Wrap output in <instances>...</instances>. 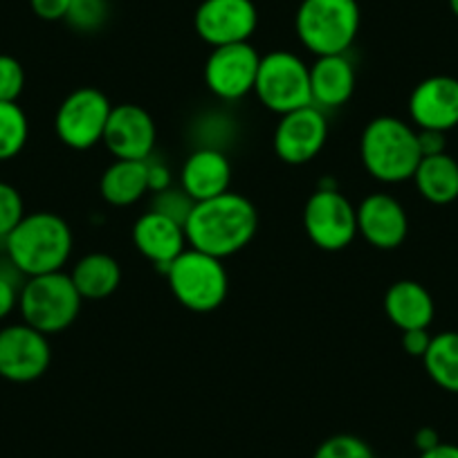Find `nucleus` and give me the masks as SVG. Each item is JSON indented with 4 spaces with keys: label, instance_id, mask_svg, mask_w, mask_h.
Here are the masks:
<instances>
[{
    "label": "nucleus",
    "instance_id": "aec40b11",
    "mask_svg": "<svg viewBox=\"0 0 458 458\" xmlns=\"http://www.w3.org/2000/svg\"><path fill=\"white\" fill-rule=\"evenodd\" d=\"M385 315L398 330L429 328L436 306L429 290L411 279L395 281L385 294Z\"/></svg>",
    "mask_w": 458,
    "mask_h": 458
},
{
    "label": "nucleus",
    "instance_id": "bb28decb",
    "mask_svg": "<svg viewBox=\"0 0 458 458\" xmlns=\"http://www.w3.org/2000/svg\"><path fill=\"white\" fill-rule=\"evenodd\" d=\"M312 458H376L373 449L353 434H337L326 438Z\"/></svg>",
    "mask_w": 458,
    "mask_h": 458
},
{
    "label": "nucleus",
    "instance_id": "2f4dec72",
    "mask_svg": "<svg viewBox=\"0 0 458 458\" xmlns=\"http://www.w3.org/2000/svg\"><path fill=\"white\" fill-rule=\"evenodd\" d=\"M431 337L429 328H416V330H404L403 333V349L404 353L411 355V358H425L427 349H429Z\"/></svg>",
    "mask_w": 458,
    "mask_h": 458
},
{
    "label": "nucleus",
    "instance_id": "cd10ccee",
    "mask_svg": "<svg viewBox=\"0 0 458 458\" xmlns=\"http://www.w3.org/2000/svg\"><path fill=\"white\" fill-rule=\"evenodd\" d=\"M25 218V202L19 189L10 182H0V241L12 234V229Z\"/></svg>",
    "mask_w": 458,
    "mask_h": 458
},
{
    "label": "nucleus",
    "instance_id": "f03ea898",
    "mask_svg": "<svg viewBox=\"0 0 458 458\" xmlns=\"http://www.w3.org/2000/svg\"><path fill=\"white\" fill-rule=\"evenodd\" d=\"M3 243L7 261L30 279L64 270L72 257L74 236L68 220L55 211H32Z\"/></svg>",
    "mask_w": 458,
    "mask_h": 458
},
{
    "label": "nucleus",
    "instance_id": "7c9ffc66",
    "mask_svg": "<svg viewBox=\"0 0 458 458\" xmlns=\"http://www.w3.org/2000/svg\"><path fill=\"white\" fill-rule=\"evenodd\" d=\"M21 288L16 279L7 272H0V321L7 319L19 308Z\"/></svg>",
    "mask_w": 458,
    "mask_h": 458
},
{
    "label": "nucleus",
    "instance_id": "4c0bfd02",
    "mask_svg": "<svg viewBox=\"0 0 458 458\" xmlns=\"http://www.w3.org/2000/svg\"><path fill=\"white\" fill-rule=\"evenodd\" d=\"M449 10H452L454 16L458 19V0H449Z\"/></svg>",
    "mask_w": 458,
    "mask_h": 458
},
{
    "label": "nucleus",
    "instance_id": "393cba45",
    "mask_svg": "<svg viewBox=\"0 0 458 458\" xmlns=\"http://www.w3.org/2000/svg\"><path fill=\"white\" fill-rule=\"evenodd\" d=\"M30 138V122L16 101H0V162L14 160Z\"/></svg>",
    "mask_w": 458,
    "mask_h": 458
},
{
    "label": "nucleus",
    "instance_id": "f3484780",
    "mask_svg": "<svg viewBox=\"0 0 458 458\" xmlns=\"http://www.w3.org/2000/svg\"><path fill=\"white\" fill-rule=\"evenodd\" d=\"M133 245L147 261L165 272L189 248L184 225L160 211H144L133 223Z\"/></svg>",
    "mask_w": 458,
    "mask_h": 458
},
{
    "label": "nucleus",
    "instance_id": "473e14b6",
    "mask_svg": "<svg viewBox=\"0 0 458 458\" xmlns=\"http://www.w3.org/2000/svg\"><path fill=\"white\" fill-rule=\"evenodd\" d=\"M30 7L41 21H64L70 0H30Z\"/></svg>",
    "mask_w": 458,
    "mask_h": 458
},
{
    "label": "nucleus",
    "instance_id": "c85d7f7f",
    "mask_svg": "<svg viewBox=\"0 0 458 458\" xmlns=\"http://www.w3.org/2000/svg\"><path fill=\"white\" fill-rule=\"evenodd\" d=\"M193 205H196V202H193L191 198L182 191V189L171 187V189H166V191L153 193L151 209L160 211V214L169 216V218L178 220L180 225H184L187 223L189 214H191Z\"/></svg>",
    "mask_w": 458,
    "mask_h": 458
},
{
    "label": "nucleus",
    "instance_id": "72a5a7b5",
    "mask_svg": "<svg viewBox=\"0 0 458 458\" xmlns=\"http://www.w3.org/2000/svg\"><path fill=\"white\" fill-rule=\"evenodd\" d=\"M147 166H148V191L160 193L174 187V175H171V169L165 165V162L160 160L156 162L148 157Z\"/></svg>",
    "mask_w": 458,
    "mask_h": 458
},
{
    "label": "nucleus",
    "instance_id": "a211bd4d",
    "mask_svg": "<svg viewBox=\"0 0 458 458\" xmlns=\"http://www.w3.org/2000/svg\"><path fill=\"white\" fill-rule=\"evenodd\" d=\"M232 162L220 148L200 147L191 151L180 169V189L193 202H205L229 191Z\"/></svg>",
    "mask_w": 458,
    "mask_h": 458
},
{
    "label": "nucleus",
    "instance_id": "58836bf2",
    "mask_svg": "<svg viewBox=\"0 0 458 458\" xmlns=\"http://www.w3.org/2000/svg\"><path fill=\"white\" fill-rule=\"evenodd\" d=\"M456 160H458V157H456Z\"/></svg>",
    "mask_w": 458,
    "mask_h": 458
},
{
    "label": "nucleus",
    "instance_id": "ddd939ff",
    "mask_svg": "<svg viewBox=\"0 0 458 458\" xmlns=\"http://www.w3.org/2000/svg\"><path fill=\"white\" fill-rule=\"evenodd\" d=\"M193 28L211 47L250 43L259 28V10L254 0H202Z\"/></svg>",
    "mask_w": 458,
    "mask_h": 458
},
{
    "label": "nucleus",
    "instance_id": "1a4fd4ad",
    "mask_svg": "<svg viewBox=\"0 0 458 458\" xmlns=\"http://www.w3.org/2000/svg\"><path fill=\"white\" fill-rule=\"evenodd\" d=\"M110 110L113 104L104 90L92 86L77 88L61 101L56 110V138L72 151H90L92 147L104 142Z\"/></svg>",
    "mask_w": 458,
    "mask_h": 458
},
{
    "label": "nucleus",
    "instance_id": "4be33fe9",
    "mask_svg": "<svg viewBox=\"0 0 458 458\" xmlns=\"http://www.w3.org/2000/svg\"><path fill=\"white\" fill-rule=\"evenodd\" d=\"M74 288L83 301H101L108 299L122 284V267L117 259L104 252H92L79 259L70 272Z\"/></svg>",
    "mask_w": 458,
    "mask_h": 458
},
{
    "label": "nucleus",
    "instance_id": "412c9836",
    "mask_svg": "<svg viewBox=\"0 0 458 458\" xmlns=\"http://www.w3.org/2000/svg\"><path fill=\"white\" fill-rule=\"evenodd\" d=\"M99 193L110 207H131L148 193L147 160H114L101 174Z\"/></svg>",
    "mask_w": 458,
    "mask_h": 458
},
{
    "label": "nucleus",
    "instance_id": "c756f323",
    "mask_svg": "<svg viewBox=\"0 0 458 458\" xmlns=\"http://www.w3.org/2000/svg\"><path fill=\"white\" fill-rule=\"evenodd\" d=\"M25 88V70L19 59L0 55V101H19Z\"/></svg>",
    "mask_w": 458,
    "mask_h": 458
},
{
    "label": "nucleus",
    "instance_id": "e433bc0d",
    "mask_svg": "<svg viewBox=\"0 0 458 458\" xmlns=\"http://www.w3.org/2000/svg\"><path fill=\"white\" fill-rule=\"evenodd\" d=\"M420 458H458V445L438 443L429 452H422Z\"/></svg>",
    "mask_w": 458,
    "mask_h": 458
},
{
    "label": "nucleus",
    "instance_id": "4468645a",
    "mask_svg": "<svg viewBox=\"0 0 458 458\" xmlns=\"http://www.w3.org/2000/svg\"><path fill=\"white\" fill-rule=\"evenodd\" d=\"M157 126L151 113L138 104L113 106L104 147L114 160H148L156 151Z\"/></svg>",
    "mask_w": 458,
    "mask_h": 458
},
{
    "label": "nucleus",
    "instance_id": "20e7f679",
    "mask_svg": "<svg viewBox=\"0 0 458 458\" xmlns=\"http://www.w3.org/2000/svg\"><path fill=\"white\" fill-rule=\"evenodd\" d=\"M360 23L358 0H301L294 14L297 38L315 56L349 55Z\"/></svg>",
    "mask_w": 458,
    "mask_h": 458
},
{
    "label": "nucleus",
    "instance_id": "6ab92c4d",
    "mask_svg": "<svg viewBox=\"0 0 458 458\" xmlns=\"http://www.w3.org/2000/svg\"><path fill=\"white\" fill-rule=\"evenodd\" d=\"M358 74L349 55L317 56L310 65V97L312 106L326 110H337L349 104L355 92Z\"/></svg>",
    "mask_w": 458,
    "mask_h": 458
},
{
    "label": "nucleus",
    "instance_id": "9b49d317",
    "mask_svg": "<svg viewBox=\"0 0 458 458\" xmlns=\"http://www.w3.org/2000/svg\"><path fill=\"white\" fill-rule=\"evenodd\" d=\"M52 364L50 337L37 328L12 324L0 330V377L16 385H28L47 373Z\"/></svg>",
    "mask_w": 458,
    "mask_h": 458
},
{
    "label": "nucleus",
    "instance_id": "a878e982",
    "mask_svg": "<svg viewBox=\"0 0 458 458\" xmlns=\"http://www.w3.org/2000/svg\"><path fill=\"white\" fill-rule=\"evenodd\" d=\"M108 0H70L65 23L79 34H95L108 23Z\"/></svg>",
    "mask_w": 458,
    "mask_h": 458
},
{
    "label": "nucleus",
    "instance_id": "0eeeda50",
    "mask_svg": "<svg viewBox=\"0 0 458 458\" xmlns=\"http://www.w3.org/2000/svg\"><path fill=\"white\" fill-rule=\"evenodd\" d=\"M254 95L276 114L312 106L310 65L288 50H275L261 56Z\"/></svg>",
    "mask_w": 458,
    "mask_h": 458
},
{
    "label": "nucleus",
    "instance_id": "7ed1b4c3",
    "mask_svg": "<svg viewBox=\"0 0 458 458\" xmlns=\"http://www.w3.org/2000/svg\"><path fill=\"white\" fill-rule=\"evenodd\" d=\"M360 160L364 171L377 182H407L413 178L422 160L418 129L391 114L376 117L362 131Z\"/></svg>",
    "mask_w": 458,
    "mask_h": 458
},
{
    "label": "nucleus",
    "instance_id": "f8f14e48",
    "mask_svg": "<svg viewBox=\"0 0 458 458\" xmlns=\"http://www.w3.org/2000/svg\"><path fill=\"white\" fill-rule=\"evenodd\" d=\"M328 142V120L326 113L317 106L293 110L281 114L272 135L275 156L284 165L301 166L315 160Z\"/></svg>",
    "mask_w": 458,
    "mask_h": 458
},
{
    "label": "nucleus",
    "instance_id": "2eb2a0df",
    "mask_svg": "<svg viewBox=\"0 0 458 458\" xmlns=\"http://www.w3.org/2000/svg\"><path fill=\"white\" fill-rule=\"evenodd\" d=\"M409 117L420 131H447L458 126V79L434 74L409 95Z\"/></svg>",
    "mask_w": 458,
    "mask_h": 458
},
{
    "label": "nucleus",
    "instance_id": "6e6552de",
    "mask_svg": "<svg viewBox=\"0 0 458 458\" xmlns=\"http://www.w3.org/2000/svg\"><path fill=\"white\" fill-rule=\"evenodd\" d=\"M303 229L315 248L342 252L358 236V214L337 184H319L303 207Z\"/></svg>",
    "mask_w": 458,
    "mask_h": 458
},
{
    "label": "nucleus",
    "instance_id": "5701e85b",
    "mask_svg": "<svg viewBox=\"0 0 458 458\" xmlns=\"http://www.w3.org/2000/svg\"><path fill=\"white\" fill-rule=\"evenodd\" d=\"M411 180L418 193L431 205L458 200V160L449 153L422 157Z\"/></svg>",
    "mask_w": 458,
    "mask_h": 458
},
{
    "label": "nucleus",
    "instance_id": "f257e3e1",
    "mask_svg": "<svg viewBox=\"0 0 458 458\" xmlns=\"http://www.w3.org/2000/svg\"><path fill=\"white\" fill-rule=\"evenodd\" d=\"M259 229V211L245 196L227 191L211 200L196 202L184 223L189 248L227 259L243 252Z\"/></svg>",
    "mask_w": 458,
    "mask_h": 458
},
{
    "label": "nucleus",
    "instance_id": "dca6fc26",
    "mask_svg": "<svg viewBox=\"0 0 458 458\" xmlns=\"http://www.w3.org/2000/svg\"><path fill=\"white\" fill-rule=\"evenodd\" d=\"M358 234L371 248L389 252L400 248L409 234V216L391 193H371L358 207Z\"/></svg>",
    "mask_w": 458,
    "mask_h": 458
},
{
    "label": "nucleus",
    "instance_id": "39448f33",
    "mask_svg": "<svg viewBox=\"0 0 458 458\" xmlns=\"http://www.w3.org/2000/svg\"><path fill=\"white\" fill-rule=\"evenodd\" d=\"M162 275L180 306L191 312H214L229 294V275L223 259L187 248Z\"/></svg>",
    "mask_w": 458,
    "mask_h": 458
},
{
    "label": "nucleus",
    "instance_id": "f704fd0d",
    "mask_svg": "<svg viewBox=\"0 0 458 458\" xmlns=\"http://www.w3.org/2000/svg\"><path fill=\"white\" fill-rule=\"evenodd\" d=\"M418 147H420L422 157L440 156V153H447V140H445L443 131H420L418 129Z\"/></svg>",
    "mask_w": 458,
    "mask_h": 458
},
{
    "label": "nucleus",
    "instance_id": "423d86ee",
    "mask_svg": "<svg viewBox=\"0 0 458 458\" xmlns=\"http://www.w3.org/2000/svg\"><path fill=\"white\" fill-rule=\"evenodd\" d=\"M81 303V294L77 293L72 279L64 270L30 276L21 285V317L25 324L47 337L68 330L77 321Z\"/></svg>",
    "mask_w": 458,
    "mask_h": 458
},
{
    "label": "nucleus",
    "instance_id": "9d476101",
    "mask_svg": "<svg viewBox=\"0 0 458 458\" xmlns=\"http://www.w3.org/2000/svg\"><path fill=\"white\" fill-rule=\"evenodd\" d=\"M259 64L261 55L252 43H234V46L211 47V55L207 56L205 86L216 99L220 101H241L254 92L257 83Z\"/></svg>",
    "mask_w": 458,
    "mask_h": 458
},
{
    "label": "nucleus",
    "instance_id": "c9c22d12",
    "mask_svg": "<svg viewBox=\"0 0 458 458\" xmlns=\"http://www.w3.org/2000/svg\"><path fill=\"white\" fill-rule=\"evenodd\" d=\"M438 443H440L438 431L431 429V427H422V429H418L416 436H413V445H416L420 454L429 452V449H434Z\"/></svg>",
    "mask_w": 458,
    "mask_h": 458
},
{
    "label": "nucleus",
    "instance_id": "b1692460",
    "mask_svg": "<svg viewBox=\"0 0 458 458\" xmlns=\"http://www.w3.org/2000/svg\"><path fill=\"white\" fill-rule=\"evenodd\" d=\"M427 376L431 377L436 386L449 394H458V333L456 330H447V333H438L431 337L429 349H427L425 358Z\"/></svg>",
    "mask_w": 458,
    "mask_h": 458
}]
</instances>
